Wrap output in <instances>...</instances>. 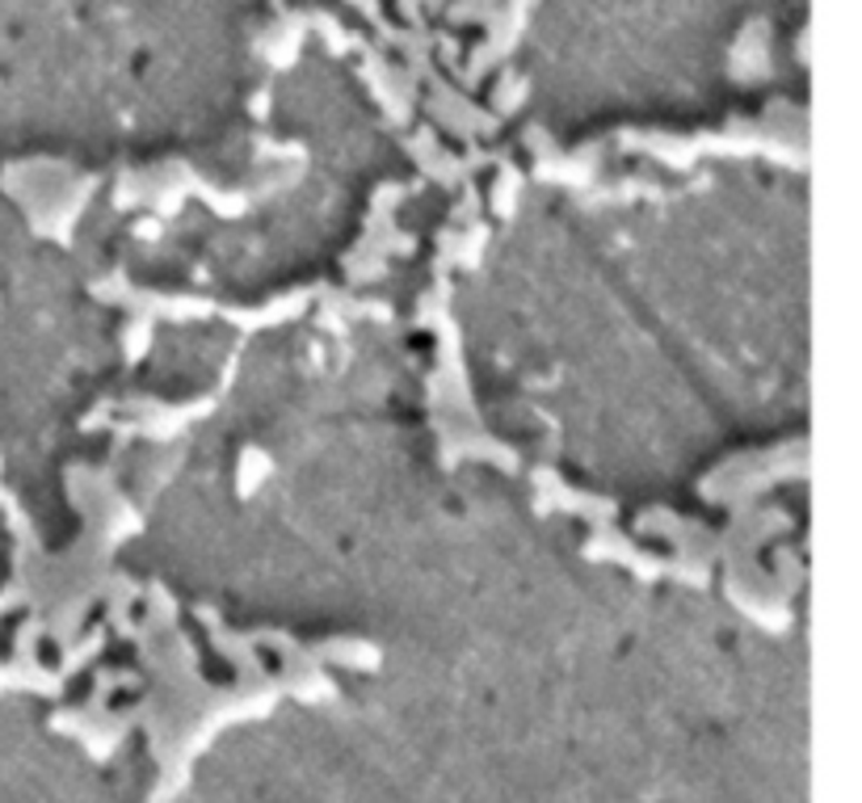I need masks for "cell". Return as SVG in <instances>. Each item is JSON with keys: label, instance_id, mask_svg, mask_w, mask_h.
Masks as SVG:
<instances>
[{"label": "cell", "instance_id": "cell-2", "mask_svg": "<svg viewBox=\"0 0 862 803\" xmlns=\"http://www.w3.org/2000/svg\"><path fill=\"white\" fill-rule=\"evenodd\" d=\"M535 484H538V514L547 509H559V514H576L594 526H611L618 517V500L614 497H594V493H576L568 484H559V476L552 467H535Z\"/></svg>", "mask_w": 862, "mask_h": 803}, {"label": "cell", "instance_id": "cell-6", "mask_svg": "<svg viewBox=\"0 0 862 803\" xmlns=\"http://www.w3.org/2000/svg\"><path fill=\"white\" fill-rule=\"evenodd\" d=\"M517 181H522V172H517L509 160H501V186L493 190V211H497L501 219H509V215H514Z\"/></svg>", "mask_w": 862, "mask_h": 803}, {"label": "cell", "instance_id": "cell-8", "mask_svg": "<svg viewBox=\"0 0 862 803\" xmlns=\"http://www.w3.org/2000/svg\"><path fill=\"white\" fill-rule=\"evenodd\" d=\"M148 333H152V316H143V311H135L131 328H127V337H122V349H127V363H139V358L148 354Z\"/></svg>", "mask_w": 862, "mask_h": 803}, {"label": "cell", "instance_id": "cell-5", "mask_svg": "<svg viewBox=\"0 0 862 803\" xmlns=\"http://www.w3.org/2000/svg\"><path fill=\"white\" fill-rule=\"evenodd\" d=\"M526 93H531V80L517 77V72H505L501 85H497V93H493V101H497V115H514L517 106L526 101Z\"/></svg>", "mask_w": 862, "mask_h": 803}, {"label": "cell", "instance_id": "cell-4", "mask_svg": "<svg viewBox=\"0 0 862 803\" xmlns=\"http://www.w3.org/2000/svg\"><path fill=\"white\" fill-rule=\"evenodd\" d=\"M269 472V459L257 450V446H245V455H240V479H236V488H240V497H252L257 493V484L266 479Z\"/></svg>", "mask_w": 862, "mask_h": 803}, {"label": "cell", "instance_id": "cell-3", "mask_svg": "<svg viewBox=\"0 0 862 803\" xmlns=\"http://www.w3.org/2000/svg\"><path fill=\"white\" fill-rule=\"evenodd\" d=\"M766 21H749L745 34L732 47V77L736 80H757L770 77V59H766Z\"/></svg>", "mask_w": 862, "mask_h": 803}, {"label": "cell", "instance_id": "cell-7", "mask_svg": "<svg viewBox=\"0 0 862 803\" xmlns=\"http://www.w3.org/2000/svg\"><path fill=\"white\" fill-rule=\"evenodd\" d=\"M497 9H501L497 0H459V4H450L446 18L455 21V26H472V21H484V26H488V21L497 18Z\"/></svg>", "mask_w": 862, "mask_h": 803}, {"label": "cell", "instance_id": "cell-1", "mask_svg": "<svg viewBox=\"0 0 862 803\" xmlns=\"http://www.w3.org/2000/svg\"><path fill=\"white\" fill-rule=\"evenodd\" d=\"M585 559H618L627 564L640 581H682V585H707L711 581V564L698 559V555H673V559H661V555H644L640 547H632L623 535H614L611 526H597V535L585 543Z\"/></svg>", "mask_w": 862, "mask_h": 803}]
</instances>
